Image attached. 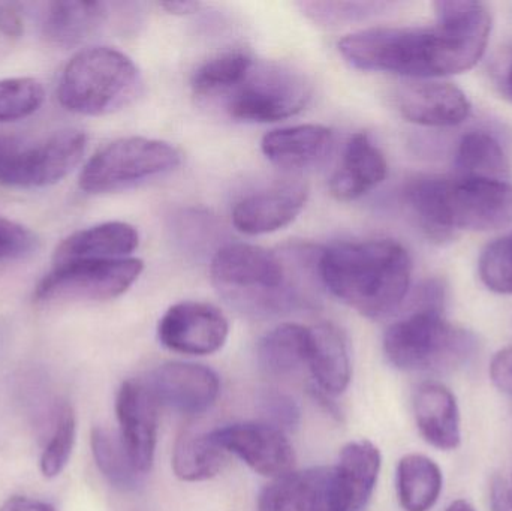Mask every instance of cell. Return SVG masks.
<instances>
[{
	"label": "cell",
	"instance_id": "39",
	"mask_svg": "<svg viewBox=\"0 0 512 511\" xmlns=\"http://www.w3.org/2000/svg\"><path fill=\"white\" fill-rule=\"evenodd\" d=\"M0 511H56L50 503L29 497H11L0 506Z\"/></svg>",
	"mask_w": 512,
	"mask_h": 511
},
{
	"label": "cell",
	"instance_id": "10",
	"mask_svg": "<svg viewBox=\"0 0 512 511\" xmlns=\"http://www.w3.org/2000/svg\"><path fill=\"white\" fill-rule=\"evenodd\" d=\"M87 137L77 129L56 132L30 147L0 143V185L45 188L65 179L83 159Z\"/></svg>",
	"mask_w": 512,
	"mask_h": 511
},
{
	"label": "cell",
	"instance_id": "3",
	"mask_svg": "<svg viewBox=\"0 0 512 511\" xmlns=\"http://www.w3.org/2000/svg\"><path fill=\"white\" fill-rule=\"evenodd\" d=\"M321 284L363 317L379 320L396 312L411 285L408 251L391 239L342 242L321 249Z\"/></svg>",
	"mask_w": 512,
	"mask_h": 511
},
{
	"label": "cell",
	"instance_id": "37",
	"mask_svg": "<svg viewBox=\"0 0 512 511\" xmlns=\"http://www.w3.org/2000/svg\"><path fill=\"white\" fill-rule=\"evenodd\" d=\"M23 18L14 3H0V32L8 38L23 35Z\"/></svg>",
	"mask_w": 512,
	"mask_h": 511
},
{
	"label": "cell",
	"instance_id": "21",
	"mask_svg": "<svg viewBox=\"0 0 512 511\" xmlns=\"http://www.w3.org/2000/svg\"><path fill=\"white\" fill-rule=\"evenodd\" d=\"M307 368L315 387L330 396H339L351 383V357L345 336L331 323L309 327Z\"/></svg>",
	"mask_w": 512,
	"mask_h": 511
},
{
	"label": "cell",
	"instance_id": "34",
	"mask_svg": "<svg viewBox=\"0 0 512 511\" xmlns=\"http://www.w3.org/2000/svg\"><path fill=\"white\" fill-rule=\"evenodd\" d=\"M258 410L264 423L282 432L294 431L301 420L297 402L279 390H265L259 395Z\"/></svg>",
	"mask_w": 512,
	"mask_h": 511
},
{
	"label": "cell",
	"instance_id": "19",
	"mask_svg": "<svg viewBox=\"0 0 512 511\" xmlns=\"http://www.w3.org/2000/svg\"><path fill=\"white\" fill-rule=\"evenodd\" d=\"M387 159L372 138L357 132L349 138L342 162L330 180V192L339 201H354L384 182Z\"/></svg>",
	"mask_w": 512,
	"mask_h": 511
},
{
	"label": "cell",
	"instance_id": "31",
	"mask_svg": "<svg viewBox=\"0 0 512 511\" xmlns=\"http://www.w3.org/2000/svg\"><path fill=\"white\" fill-rule=\"evenodd\" d=\"M44 98L41 83L33 78L0 80V123L32 116L41 108Z\"/></svg>",
	"mask_w": 512,
	"mask_h": 511
},
{
	"label": "cell",
	"instance_id": "28",
	"mask_svg": "<svg viewBox=\"0 0 512 511\" xmlns=\"http://www.w3.org/2000/svg\"><path fill=\"white\" fill-rule=\"evenodd\" d=\"M459 177L504 180L510 173L507 155L489 132L472 131L460 141L456 155Z\"/></svg>",
	"mask_w": 512,
	"mask_h": 511
},
{
	"label": "cell",
	"instance_id": "32",
	"mask_svg": "<svg viewBox=\"0 0 512 511\" xmlns=\"http://www.w3.org/2000/svg\"><path fill=\"white\" fill-rule=\"evenodd\" d=\"M480 276L489 290L512 294V233L484 249L480 258Z\"/></svg>",
	"mask_w": 512,
	"mask_h": 511
},
{
	"label": "cell",
	"instance_id": "4",
	"mask_svg": "<svg viewBox=\"0 0 512 511\" xmlns=\"http://www.w3.org/2000/svg\"><path fill=\"white\" fill-rule=\"evenodd\" d=\"M403 200L435 242L456 231L498 230L512 222V185L505 180L417 176L406 183Z\"/></svg>",
	"mask_w": 512,
	"mask_h": 511
},
{
	"label": "cell",
	"instance_id": "9",
	"mask_svg": "<svg viewBox=\"0 0 512 511\" xmlns=\"http://www.w3.org/2000/svg\"><path fill=\"white\" fill-rule=\"evenodd\" d=\"M138 258L78 260L56 264L36 287L38 303L108 302L125 294L143 273Z\"/></svg>",
	"mask_w": 512,
	"mask_h": 511
},
{
	"label": "cell",
	"instance_id": "18",
	"mask_svg": "<svg viewBox=\"0 0 512 511\" xmlns=\"http://www.w3.org/2000/svg\"><path fill=\"white\" fill-rule=\"evenodd\" d=\"M262 153L283 170L319 167L333 153L334 134L322 125H297L274 129L264 135Z\"/></svg>",
	"mask_w": 512,
	"mask_h": 511
},
{
	"label": "cell",
	"instance_id": "17",
	"mask_svg": "<svg viewBox=\"0 0 512 511\" xmlns=\"http://www.w3.org/2000/svg\"><path fill=\"white\" fill-rule=\"evenodd\" d=\"M396 101L402 116L417 125H459L471 114L465 93L454 84L439 81L408 83L400 87Z\"/></svg>",
	"mask_w": 512,
	"mask_h": 511
},
{
	"label": "cell",
	"instance_id": "35",
	"mask_svg": "<svg viewBox=\"0 0 512 511\" xmlns=\"http://www.w3.org/2000/svg\"><path fill=\"white\" fill-rule=\"evenodd\" d=\"M36 249V237L17 222L0 218V261L27 257Z\"/></svg>",
	"mask_w": 512,
	"mask_h": 511
},
{
	"label": "cell",
	"instance_id": "2",
	"mask_svg": "<svg viewBox=\"0 0 512 511\" xmlns=\"http://www.w3.org/2000/svg\"><path fill=\"white\" fill-rule=\"evenodd\" d=\"M319 254L309 246L273 252L230 243L216 252L210 273L231 308L252 318L276 317L313 302V285L321 284Z\"/></svg>",
	"mask_w": 512,
	"mask_h": 511
},
{
	"label": "cell",
	"instance_id": "6",
	"mask_svg": "<svg viewBox=\"0 0 512 511\" xmlns=\"http://www.w3.org/2000/svg\"><path fill=\"white\" fill-rule=\"evenodd\" d=\"M141 74L131 57L111 47L78 51L60 75L57 98L81 116H105L128 107L140 95Z\"/></svg>",
	"mask_w": 512,
	"mask_h": 511
},
{
	"label": "cell",
	"instance_id": "27",
	"mask_svg": "<svg viewBox=\"0 0 512 511\" xmlns=\"http://www.w3.org/2000/svg\"><path fill=\"white\" fill-rule=\"evenodd\" d=\"M309 327L286 323L262 336L256 348L259 368L273 377L294 374L307 365Z\"/></svg>",
	"mask_w": 512,
	"mask_h": 511
},
{
	"label": "cell",
	"instance_id": "36",
	"mask_svg": "<svg viewBox=\"0 0 512 511\" xmlns=\"http://www.w3.org/2000/svg\"><path fill=\"white\" fill-rule=\"evenodd\" d=\"M490 377L501 392L512 398V347L496 354L490 365Z\"/></svg>",
	"mask_w": 512,
	"mask_h": 511
},
{
	"label": "cell",
	"instance_id": "5",
	"mask_svg": "<svg viewBox=\"0 0 512 511\" xmlns=\"http://www.w3.org/2000/svg\"><path fill=\"white\" fill-rule=\"evenodd\" d=\"M477 351V336L444 317V288L435 281L417 291L412 308L384 335L385 356L400 371H456Z\"/></svg>",
	"mask_w": 512,
	"mask_h": 511
},
{
	"label": "cell",
	"instance_id": "33",
	"mask_svg": "<svg viewBox=\"0 0 512 511\" xmlns=\"http://www.w3.org/2000/svg\"><path fill=\"white\" fill-rule=\"evenodd\" d=\"M304 14L322 26H339L366 20L387 8V3L379 2H303Z\"/></svg>",
	"mask_w": 512,
	"mask_h": 511
},
{
	"label": "cell",
	"instance_id": "25",
	"mask_svg": "<svg viewBox=\"0 0 512 511\" xmlns=\"http://www.w3.org/2000/svg\"><path fill=\"white\" fill-rule=\"evenodd\" d=\"M227 455L210 432L188 429L174 444L171 467L182 482H206L222 473L227 465Z\"/></svg>",
	"mask_w": 512,
	"mask_h": 511
},
{
	"label": "cell",
	"instance_id": "23",
	"mask_svg": "<svg viewBox=\"0 0 512 511\" xmlns=\"http://www.w3.org/2000/svg\"><path fill=\"white\" fill-rule=\"evenodd\" d=\"M108 18V6L102 2L62 0L48 3L42 17V36L59 47H75L93 38Z\"/></svg>",
	"mask_w": 512,
	"mask_h": 511
},
{
	"label": "cell",
	"instance_id": "22",
	"mask_svg": "<svg viewBox=\"0 0 512 511\" xmlns=\"http://www.w3.org/2000/svg\"><path fill=\"white\" fill-rule=\"evenodd\" d=\"M140 236L126 222H104L66 237L53 254L54 264L78 260L128 258L138 248Z\"/></svg>",
	"mask_w": 512,
	"mask_h": 511
},
{
	"label": "cell",
	"instance_id": "13",
	"mask_svg": "<svg viewBox=\"0 0 512 511\" xmlns=\"http://www.w3.org/2000/svg\"><path fill=\"white\" fill-rule=\"evenodd\" d=\"M259 511H345L336 468L312 467L277 477L262 489Z\"/></svg>",
	"mask_w": 512,
	"mask_h": 511
},
{
	"label": "cell",
	"instance_id": "38",
	"mask_svg": "<svg viewBox=\"0 0 512 511\" xmlns=\"http://www.w3.org/2000/svg\"><path fill=\"white\" fill-rule=\"evenodd\" d=\"M490 509L492 511H512V488L501 476L490 482Z\"/></svg>",
	"mask_w": 512,
	"mask_h": 511
},
{
	"label": "cell",
	"instance_id": "40",
	"mask_svg": "<svg viewBox=\"0 0 512 511\" xmlns=\"http://www.w3.org/2000/svg\"><path fill=\"white\" fill-rule=\"evenodd\" d=\"M165 9L171 14H194L201 8V3L198 2H167L162 3Z\"/></svg>",
	"mask_w": 512,
	"mask_h": 511
},
{
	"label": "cell",
	"instance_id": "7",
	"mask_svg": "<svg viewBox=\"0 0 512 511\" xmlns=\"http://www.w3.org/2000/svg\"><path fill=\"white\" fill-rule=\"evenodd\" d=\"M312 93V83L300 69L252 57L239 80L210 105L239 122H279L303 111Z\"/></svg>",
	"mask_w": 512,
	"mask_h": 511
},
{
	"label": "cell",
	"instance_id": "1",
	"mask_svg": "<svg viewBox=\"0 0 512 511\" xmlns=\"http://www.w3.org/2000/svg\"><path fill=\"white\" fill-rule=\"evenodd\" d=\"M435 27H373L345 36L339 51L363 71L435 78L468 71L483 57L492 15L481 2L435 3Z\"/></svg>",
	"mask_w": 512,
	"mask_h": 511
},
{
	"label": "cell",
	"instance_id": "16",
	"mask_svg": "<svg viewBox=\"0 0 512 511\" xmlns=\"http://www.w3.org/2000/svg\"><path fill=\"white\" fill-rule=\"evenodd\" d=\"M307 198L309 188L298 180L246 195L234 206V227L249 236L282 230L300 215Z\"/></svg>",
	"mask_w": 512,
	"mask_h": 511
},
{
	"label": "cell",
	"instance_id": "24",
	"mask_svg": "<svg viewBox=\"0 0 512 511\" xmlns=\"http://www.w3.org/2000/svg\"><path fill=\"white\" fill-rule=\"evenodd\" d=\"M381 452L367 440L352 441L340 452L336 465L337 482L345 511H364L381 473Z\"/></svg>",
	"mask_w": 512,
	"mask_h": 511
},
{
	"label": "cell",
	"instance_id": "41",
	"mask_svg": "<svg viewBox=\"0 0 512 511\" xmlns=\"http://www.w3.org/2000/svg\"><path fill=\"white\" fill-rule=\"evenodd\" d=\"M502 90L512 101V57L507 69H505L504 78H502Z\"/></svg>",
	"mask_w": 512,
	"mask_h": 511
},
{
	"label": "cell",
	"instance_id": "12",
	"mask_svg": "<svg viewBox=\"0 0 512 511\" xmlns=\"http://www.w3.org/2000/svg\"><path fill=\"white\" fill-rule=\"evenodd\" d=\"M227 453L242 459L259 476H285L294 470L295 455L285 432L264 422L227 425L210 432Z\"/></svg>",
	"mask_w": 512,
	"mask_h": 511
},
{
	"label": "cell",
	"instance_id": "43",
	"mask_svg": "<svg viewBox=\"0 0 512 511\" xmlns=\"http://www.w3.org/2000/svg\"><path fill=\"white\" fill-rule=\"evenodd\" d=\"M511 488H512V483H511Z\"/></svg>",
	"mask_w": 512,
	"mask_h": 511
},
{
	"label": "cell",
	"instance_id": "11",
	"mask_svg": "<svg viewBox=\"0 0 512 511\" xmlns=\"http://www.w3.org/2000/svg\"><path fill=\"white\" fill-rule=\"evenodd\" d=\"M230 335V323L210 303L180 302L159 321L158 338L174 353L210 356L221 350Z\"/></svg>",
	"mask_w": 512,
	"mask_h": 511
},
{
	"label": "cell",
	"instance_id": "30",
	"mask_svg": "<svg viewBox=\"0 0 512 511\" xmlns=\"http://www.w3.org/2000/svg\"><path fill=\"white\" fill-rule=\"evenodd\" d=\"M77 437V420L74 410L68 404L57 411L56 425L50 440L44 447L39 459V468L45 479H56L62 474L71 459Z\"/></svg>",
	"mask_w": 512,
	"mask_h": 511
},
{
	"label": "cell",
	"instance_id": "15",
	"mask_svg": "<svg viewBox=\"0 0 512 511\" xmlns=\"http://www.w3.org/2000/svg\"><path fill=\"white\" fill-rule=\"evenodd\" d=\"M146 384L159 405L191 416L210 410L221 393L218 374L198 363H164Z\"/></svg>",
	"mask_w": 512,
	"mask_h": 511
},
{
	"label": "cell",
	"instance_id": "29",
	"mask_svg": "<svg viewBox=\"0 0 512 511\" xmlns=\"http://www.w3.org/2000/svg\"><path fill=\"white\" fill-rule=\"evenodd\" d=\"M90 446L96 467L113 488L131 492L140 486L143 474L132 464L119 434L96 426L90 435Z\"/></svg>",
	"mask_w": 512,
	"mask_h": 511
},
{
	"label": "cell",
	"instance_id": "42",
	"mask_svg": "<svg viewBox=\"0 0 512 511\" xmlns=\"http://www.w3.org/2000/svg\"><path fill=\"white\" fill-rule=\"evenodd\" d=\"M445 511H475V509L468 503V501L457 500L454 501V503H451Z\"/></svg>",
	"mask_w": 512,
	"mask_h": 511
},
{
	"label": "cell",
	"instance_id": "20",
	"mask_svg": "<svg viewBox=\"0 0 512 511\" xmlns=\"http://www.w3.org/2000/svg\"><path fill=\"white\" fill-rule=\"evenodd\" d=\"M414 416L421 437L435 449L450 452L462 443L459 404L444 384L426 381L417 387Z\"/></svg>",
	"mask_w": 512,
	"mask_h": 511
},
{
	"label": "cell",
	"instance_id": "26",
	"mask_svg": "<svg viewBox=\"0 0 512 511\" xmlns=\"http://www.w3.org/2000/svg\"><path fill=\"white\" fill-rule=\"evenodd\" d=\"M397 498L405 511H429L441 497L444 476L433 459L418 453L403 456L397 465Z\"/></svg>",
	"mask_w": 512,
	"mask_h": 511
},
{
	"label": "cell",
	"instance_id": "8",
	"mask_svg": "<svg viewBox=\"0 0 512 511\" xmlns=\"http://www.w3.org/2000/svg\"><path fill=\"white\" fill-rule=\"evenodd\" d=\"M182 162V153L161 140L120 138L102 147L84 165L80 188L101 195L126 191L158 177L167 176Z\"/></svg>",
	"mask_w": 512,
	"mask_h": 511
},
{
	"label": "cell",
	"instance_id": "14",
	"mask_svg": "<svg viewBox=\"0 0 512 511\" xmlns=\"http://www.w3.org/2000/svg\"><path fill=\"white\" fill-rule=\"evenodd\" d=\"M159 404L146 381L128 380L116 396L119 437L141 474L152 470L158 446Z\"/></svg>",
	"mask_w": 512,
	"mask_h": 511
}]
</instances>
